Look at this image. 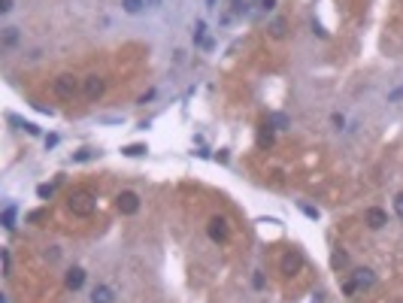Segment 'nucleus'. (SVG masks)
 Here are the masks:
<instances>
[{
    "label": "nucleus",
    "instance_id": "1",
    "mask_svg": "<svg viewBox=\"0 0 403 303\" xmlns=\"http://www.w3.org/2000/svg\"><path fill=\"white\" fill-rule=\"evenodd\" d=\"M67 209H70L73 215H79V218H88V215L94 212V197H91L88 191H73V194L67 197Z\"/></svg>",
    "mask_w": 403,
    "mask_h": 303
},
{
    "label": "nucleus",
    "instance_id": "2",
    "mask_svg": "<svg viewBox=\"0 0 403 303\" xmlns=\"http://www.w3.org/2000/svg\"><path fill=\"white\" fill-rule=\"evenodd\" d=\"M76 91H79V79H76L73 73H61L58 79H55V94H58L61 100H70Z\"/></svg>",
    "mask_w": 403,
    "mask_h": 303
},
{
    "label": "nucleus",
    "instance_id": "3",
    "mask_svg": "<svg viewBox=\"0 0 403 303\" xmlns=\"http://www.w3.org/2000/svg\"><path fill=\"white\" fill-rule=\"evenodd\" d=\"M206 234H209L212 243H228L231 227H228V221H225L222 215H215V218H209V224H206Z\"/></svg>",
    "mask_w": 403,
    "mask_h": 303
},
{
    "label": "nucleus",
    "instance_id": "4",
    "mask_svg": "<svg viewBox=\"0 0 403 303\" xmlns=\"http://www.w3.org/2000/svg\"><path fill=\"white\" fill-rule=\"evenodd\" d=\"M116 206H119L122 215H136L139 212V194L136 191H122L116 197Z\"/></svg>",
    "mask_w": 403,
    "mask_h": 303
},
{
    "label": "nucleus",
    "instance_id": "5",
    "mask_svg": "<svg viewBox=\"0 0 403 303\" xmlns=\"http://www.w3.org/2000/svg\"><path fill=\"white\" fill-rule=\"evenodd\" d=\"M82 91H85V97L88 100H100L103 97V91H106V82H103V76H88V79H82Z\"/></svg>",
    "mask_w": 403,
    "mask_h": 303
},
{
    "label": "nucleus",
    "instance_id": "6",
    "mask_svg": "<svg viewBox=\"0 0 403 303\" xmlns=\"http://www.w3.org/2000/svg\"><path fill=\"white\" fill-rule=\"evenodd\" d=\"M300 267H303V255H300L297 249H291V252L282 258V273H285V276H297Z\"/></svg>",
    "mask_w": 403,
    "mask_h": 303
},
{
    "label": "nucleus",
    "instance_id": "7",
    "mask_svg": "<svg viewBox=\"0 0 403 303\" xmlns=\"http://www.w3.org/2000/svg\"><path fill=\"white\" fill-rule=\"evenodd\" d=\"M364 221H367L373 231H382V227L388 224V212H385V209H379V206H370L367 212H364Z\"/></svg>",
    "mask_w": 403,
    "mask_h": 303
},
{
    "label": "nucleus",
    "instance_id": "8",
    "mask_svg": "<svg viewBox=\"0 0 403 303\" xmlns=\"http://www.w3.org/2000/svg\"><path fill=\"white\" fill-rule=\"evenodd\" d=\"M64 285H67L70 291H79V288L85 285V270H82V267H70L67 276H64Z\"/></svg>",
    "mask_w": 403,
    "mask_h": 303
},
{
    "label": "nucleus",
    "instance_id": "9",
    "mask_svg": "<svg viewBox=\"0 0 403 303\" xmlns=\"http://www.w3.org/2000/svg\"><path fill=\"white\" fill-rule=\"evenodd\" d=\"M352 279H355L358 288H373V285H376V273L367 270V267H358V270L352 273Z\"/></svg>",
    "mask_w": 403,
    "mask_h": 303
},
{
    "label": "nucleus",
    "instance_id": "10",
    "mask_svg": "<svg viewBox=\"0 0 403 303\" xmlns=\"http://www.w3.org/2000/svg\"><path fill=\"white\" fill-rule=\"evenodd\" d=\"M116 300V291L109 285H94L91 288V303H113Z\"/></svg>",
    "mask_w": 403,
    "mask_h": 303
},
{
    "label": "nucleus",
    "instance_id": "11",
    "mask_svg": "<svg viewBox=\"0 0 403 303\" xmlns=\"http://www.w3.org/2000/svg\"><path fill=\"white\" fill-rule=\"evenodd\" d=\"M122 9H125L128 15H139V12L145 9V0H122Z\"/></svg>",
    "mask_w": 403,
    "mask_h": 303
},
{
    "label": "nucleus",
    "instance_id": "12",
    "mask_svg": "<svg viewBox=\"0 0 403 303\" xmlns=\"http://www.w3.org/2000/svg\"><path fill=\"white\" fill-rule=\"evenodd\" d=\"M3 227H6V231H15V203L3 206Z\"/></svg>",
    "mask_w": 403,
    "mask_h": 303
},
{
    "label": "nucleus",
    "instance_id": "13",
    "mask_svg": "<svg viewBox=\"0 0 403 303\" xmlns=\"http://www.w3.org/2000/svg\"><path fill=\"white\" fill-rule=\"evenodd\" d=\"M18 43V27H3V46L12 49Z\"/></svg>",
    "mask_w": 403,
    "mask_h": 303
},
{
    "label": "nucleus",
    "instance_id": "14",
    "mask_svg": "<svg viewBox=\"0 0 403 303\" xmlns=\"http://www.w3.org/2000/svg\"><path fill=\"white\" fill-rule=\"evenodd\" d=\"M122 152H125L128 158H139V155H145V152H149V149H145L142 143H134V146H125Z\"/></svg>",
    "mask_w": 403,
    "mask_h": 303
},
{
    "label": "nucleus",
    "instance_id": "15",
    "mask_svg": "<svg viewBox=\"0 0 403 303\" xmlns=\"http://www.w3.org/2000/svg\"><path fill=\"white\" fill-rule=\"evenodd\" d=\"M267 125H270V128H273V131H282V128H288V125H291V122H288V119H285V116H279V112H273V116H270V119H267Z\"/></svg>",
    "mask_w": 403,
    "mask_h": 303
},
{
    "label": "nucleus",
    "instance_id": "16",
    "mask_svg": "<svg viewBox=\"0 0 403 303\" xmlns=\"http://www.w3.org/2000/svg\"><path fill=\"white\" fill-rule=\"evenodd\" d=\"M200 43H206V24L203 21L194 24V46H200Z\"/></svg>",
    "mask_w": 403,
    "mask_h": 303
},
{
    "label": "nucleus",
    "instance_id": "17",
    "mask_svg": "<svg viewBox=\"0 0 403 303\" xmlns=\"http://www.w3.org/2000/svg\"><path fill=\"white\" fill-rule=\"evenodd\" d=\"M331 264H334V267H337V270H340V267H346V264H349V255H346V252H340V249H337V252H334V255H331Z\"/></svg>",
    "mask_w": 403,
    "mask_h": 303
},
{
    "label": "nucleus",
    "instance_id": "18",
    "mask_svg": "<svg viewBox=\"0 0 403 303\" xmlns=\"http://www.w3.org/2000/svg\"><path fill=\"white\" fill-rule=\"evenodd\" d=\"M231 9H234V15H246L249 3H246V0H231Z\"/></svg>",
    "mask_w": 403,
    "mask_h": 303
},
{
    "label": "nucleus",
    "instance_id": "19",
    "mask_svg": "<svg viewBox=\"0 0 403 303\" xmlns=\"http://www.w3.org/2000/svg\"><path fill=\"white\" fill-rule=\"evenodd\" d=\"M0 258H3V273L9 276V273H12V258H9V249H0Z\"/></svg>",
    "mask_w": 403,
    "mask_h": 303
},
{
    "label": "nucleus",
    "instance_id": "20",
    "mask_svg": "<svg viewBox=\"0 0 403 303\" xmlns=\"http://www.w3.org/2000/svg\"><path fill=\"white\" fill-rule=\"evenodd\" d=\"M258 143H261V146H270V143H273V128H270V125H264V131H261Z\"/></svg>",
    "mask_w": 403,
    "mask_h": 303
},
{
    "label": "nucleus",
    "instance_id": "21",
    "mask_svg": "<svg viewBox=\"0 0 403 303\" xmlns=\"http://www.w3.org/2000/svg\"><path fill=\"white\" fill-rule=\"evenodd\" d=\"M36 194H40V200H49L55 194V185H40V188H36Z\"/></svg>",
    "mask_w": 403,
    "mask_h": 303
},
{
    "label": "nucleus",
    "instance_id": "22",
    "mask_svg": "<svg viewBox=\"0 0 403 303\" xmlns=\"http://www.w3.org/2000/svg\"><path fill=\"white\" fill-rule=\"evenodd\" d=\"M331 122H334V128H337V131H343V128H346V116H343V112H334Z\"/></svg>",
    "mask_w": 403,
    "mask_h": 303
},
{
    "label": "nucleus",
    "instance_id": "23",
    "mask_svg": "<svg viewBox=\"0 0 403 303\" xmlns=\"http://www.w3.org/2000/svg\"><path fill=\"white\" fill-rule=\"evenodd\" d=\"M252 288H258V291L264 288V273H261V270H255V276H252Z\"/></svg>",
    "mask_w": 403,
    "mask_h": 303
},
{
    "label": "nucleus",
    "instance_id": "24",
    "mask_svg": "<svg viewBox=\"0 0 403 303\" xmlns=\"http://www.w3.org/2000/svg\"><path fill=\"white\" fill-rule=\"evenodd\" d=\"M88 158H94L91 149H82V152H76V155H73V161H88Z\"/></svg>",
    "mask_w": 403,
    "mask_h": 303
},
{
    "label": "nucleus",
    "instance_id": "25",
    "mask_svg": "<svg viewBox=\"0 0 403 303\" xmlns=\"http://www.w3.org/2000/svg\"><path fill=\"white\" fill-rule=\"evenodd\" d=\"M18 125H21V131H27L30 137H36V134H40V128H36L33 122H18Z\"/></svg>",
    "mask_w": 403,
    "mask_h": 303
},
{
    "label": "nucleus",
    "instance_id": "26",
    "mask_svg": "<svg viewBox=\"0 0 403 303\" xmlns=\"http://www.w3.org/2000/svg\"><path fill=\"white\" fill-rule=\"evenodd\" d=\"M273 36H285V21H282V18L273 21Z\"/></svg>",
    "mask_w": 403,
    "mask_h": 303
},
{
    "label": "nucleus",
    "instance_id": "27",
    "mask_svg": "<svg viewBox=\"0 0 403 303\" xmlns=\"http://www.w3.org/2000/svg\"><path fill=\"white\" fill-rule=\"evenodd\" d=\"M394 212L403 218V194H397V197H394Z\"/></svg>",
    "mask_w": 403,
    "mask_h": 303
},
{
    "label": "nucleus",
    "instance_id": "28",
    "mask_svg": "<svg viewBox=\"0 0 403 303\" xmlns=\"http://www.w3.org/2000/svg\"><path fill=\"white\" fill-rule=\"evenodd\" d=\"M12 12V0H0V15H6Z\"/></svg>",
    "mask_w": 403,
    "mask_h": 303
},
{
    "label": "nucleus",
    "instance_id": "29",
    "mask_svg": "<svg viewBox=\"0 0 403 303\" xmlns=\"http://www.w3.org/2000/svg\"><path fill=\"white\" fill-rule=\"evenodd\" d=\"M343 291H346V294H349V297H352V294H355V291H358V285H355V279H349V282H346V285H343Z\"/></svg>",
    "mask_w": 403,
    "mask_h": 303
},
{
    "label": "nucleus",
    "instance_id": "30",
    "mask_svg": "<svg viewBox=\"0 0 403 303\" xmlns=\"http://www.w3.org/2000/svg\"><path fill=\"white\" fill-rule=\"evenodd\" d=\"M145 6H149V9H161L164 0H145Z\"/></svg>",
    "mask_w": 403,
    "mask_h": 303
},
{
    "label": "nucleus",
    "instance_id": "31",
    "mask_svg": "<svg viewBox=\"0 0 403 303\" xmlns=\"http://www.w3.org/2000/svg\"><path fill=\"white\" fill-rule=\"evenodd\" d=\"M273 6H276V0H261V9H264V12H270Z\"/></svg>",
    "mask_w": 403,
    "mask_h": 303
},
{
    "label": "nucleus",
    "instance_id": "32",
    "mask_svg": "<svg viewBox=\"0 0 403 303\" xmlns=\"http://www.w3.org/2000/svg\"><path fill=\"white\" fill-rule=\"evenodd\" d=\"M300 209H303V212H306L309 218H318V209H312V206H300Z\"/></svg>",
    "mask_w": 403,
    "mask_h": 303
},
{
    "label": "nucleus",
    "instance_id": "33",
    "mask_svg": "<svg viewBox=\"0 0 403 303\" xmlns=\"http://www.w3.org/2000/svg\"><path fill=\"white\" fill-rule=\"evenodd\" d=\"M400 97H403V88H397V91H391V94H388V100H391V103H394V100H400Z\"/></svg>",
    "mask_w": 403,
    "mask_h": 303
},
{
    "label": "nucleus",
    "instance_id": "34",
    "mask_svg": "<svg viewBox=\"0 0 403 303\" xmlns=\"http://www.w3.org/2000/svg\"><path fill=\"white\" fill-rule=\"evenodd\" d=\"M206 9H215V0H206Z\"/></svg>",
    "mask_w": 403,
    "mask_h": 303
}]
</instances>
